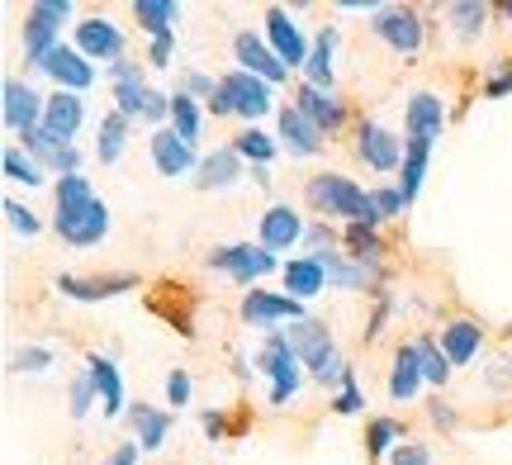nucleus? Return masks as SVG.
<instances>
[{"instance_id": "obj_16", "label": "nucleus", "mask_w": 512, "mask_h": 465, "mask_svg": "<svg viewBox=\"0 0 512 465\" xmlns=\"http://www.w3.org/2000/svg\"><path fill=\"white\" fill-rule=\"evenodd\" d=\"M280 148L290 152V157H313V152L323 148V129L299 105H285L280 110Z\"/></svg>"}, {"instance_id": "obj_38", "label": "nucleus", "mask_w": 512, "mask_h": 465, "mask_svg": "<svg viewBox=\"0 0 512 465\" xmlns=\"http://www.w3.org/2000/svg\"><path fill=\"white\" fill-rule=\"evenodd\" d=\"M413 347H418V361H422V380H432V385H446V380H451V356L441 352L432 337H418Z\"/></svg>"}, {"instance_id": "obj_50", "label": "nucleus", "mask_w": 512, "mask_h": 465, "mask_svg": "<svg viewBox=\"0 0 512 465\" xmlns=\"http://www.w3.org/2000/svg\"><path fill=\"white\" fill-rule=\"evenodd\" d=\"M361 404H366V399H361V390H356V380H347V385H342V394L332 399V409H337V413H361Z\"/></svg>"}, {"instance_id": "obj_25", "label": "nucleus", "mask_w": 512, "mask_h": 465, "mask_svg": "<svg viewBox=\"0 0 512 465\" xmlns=\"http://www.w3.org/2000/svg\"><path fill=\"white\" fill-rule=\"evenodd\" d=\"M280 276H285V290H290V299H313V295H323L328 290V271L318 266V257H294L280 266Z\"/></svg>"}, {"instance_id": "obj_37", "label": "nucleus", "mask_w": 512, "mask_h": 465, "mask_svg": "<svg viewBox=\"0 0 512 465\" xmlns=\"http://www.w3.org/2000/svg\"><path fill=\"white\" fill-rule=\"evenodd\" d=\"M0 171H5V181H19V186H43V167L24 148H5Z\"/></svg>"}, {"instance_id": "obj_58", "label": "nucleus", "mask_w": 512, "mask_h": 465, "mask_svg": "<svg viewBox=\"0 0 512 465\" xmlns=\"http://www.w3.org/2000/svg\"><path fill=\"white\" fill-rule=\"evenodd\" d=\"M432 423H441V428H456V413H451V409H446V404L437 399V404H432Z\"/></svg>"}, {"instance_id": "obj_51", "label": "nucleus", "mask_w": 512, "mask_h": 465, "mask_svg": "<svg viewBox=\"0 0 512 465\" xmlns=\"http://www.w3.org/2000/svg\"><path fill=\"white\" fill-rule=\"evenodd\" d=\"M214 91H219V81L204 72H185V95H209L214 100Z\"/></svg>"}, {"instance_id": "obj_23", "label": "nucleus", "mask_w": 512, "mask_h": 465, "mask_svg": "<svg viewBox=\"0 0 512 465\" xmlns=\"http://www.w3.org/2000/svg\"><path fill=\"white\" fill-rule=\"evenodd\" d=\"M294 105H299V110L309 114V119H313V124H318L323 133H337V129H342V119H347V110H342V100H337L332 91H318V86H309V81L299 86V95H294Z\"/></svg>"}, {"instance_id": "obj_56", "label": "nucleus", "mask_w": 512, "mask_h": 465, "mask_svg": "<svg viewBox=\"0 0 512 465\" xmlns=\"http://www.w3.org/2000/svg\"><path fill=\"white\" fill-rule=\"evenodd\" d=\"M110 76H114V86H119V81H138L143 72H138V62H114Z\"/></svg>"}, {"instance_id": "obj_4", "label": "nucleus", "mask_w": 512, "mask_h": 465, "mask_svg": "<svg viewBox=\"0 0 512 465\" xmlns=\"http://www.w3.org/2000/svg\"><path fill=\"white\" fill-rule=\"evenodd\" d=\"M53 228H57V238L72 242V247H95V242L110 233V205L95 195V200H86V205L57 209Z\"/></svg>"}, {"instance_id": "obj_18", "label": "nucleus", "mask_w": 512, "mask_h": 465, "mask_svg": "<svg viewBox=\"0 0 512 465\" xmlns=\"http://www.w3.org/2000/svg\"><path fill=\"white\" fill-rule=\"evenodd\" d=\"M81 119H86V100L76 91H57L48 95V110H43V129L53 133L57 143H67L72 148L76 129H81Z\"/></svg>"}, {"instance_id": "obj_34", "label": "nucleus", "mask_w": 512, "mask_h": 465, "mask_svg": "<svg viewBox=\"0 0 512 465\" xmlns=\"http://www.w3.org/2000/svg\"><path fill=\"white\" fill-rule=\"evenodd\" d=\"M171 129H176V138H185L190 148L200 143V110H195V95H185V91L171 95Z\"/></svg>"}, {"instance_id": "obj_3", "label": "nucleus", "mask_w": 512, "mask_h": 465, "mask_svg": "<svg viewBox=\"0 0 512 465\" xmlns=\"http://www.w3.org/2000/svg\"><path fill=\"white\" fill-rule=\"evenodd\" d=\"M62 19H72V0H34L29 5V15H24V57L34 67L57 48Z\"/></svg>"}, {"instance_id": "obj_22", "label": "nucleus", "mask_w": 512, "mask_h": 465, "mask_svg": "<svg viewBox=\"0 0 512 465\" xmlns=\"http://www.w3.org/2000/svg\"><path fill=\"white\" fill-rule=\"evenodd\" d=\"M318 257V266L328 271V290H366V285H375V266H366V261L356 257H342V252H313Z\"/></svg>"}, {"instance_id": "obj_15", "label": "nucleus", "mask_w": 512, "mask_h": 465, "mask_svg": "<svg viewBox=\"0 0 512 465\" xmlns=\"http://www.w3.org/2000/svg\"><path fill=\"white\" fill-rule=\"evenodd\" d=\"M403 129H408V138H418V143H437L441 129H446V105H441V95H432V91L413 95L408 110H403Z\"/></svg>"}, {"instance_id": "obj_30", "label": "nucleus", "mask_w": 512, "mask_h": 465, "mask_svg": "<svg viewBox=\"0 0 512 465\" xmlns=\"http://www.w3.org/2000/svg\"><path fill=\"white\" fill-rule=\"evenodd\" d=\"M133 19H138L143 34L171 38L176 34V19H181V5H171V0H138V5H133Z\"/></svg>"}, {"instance_id": "obj_59", "label": "nucleus", "mask_w": 512, "mask_h": 465, "mask_svg": "<svg viewBox=\"0 0 512 465\" xmlns=\"http://www.w3.org/2000/svg\"><path fill=\"white\" fill-rule=\"evenodd\" d=\"M209 110H214V114L223 119V114H233V105H228V95H223V91H214V100H209Z\"/></svg>"}, {"instance_id": "obj_7", "label": "nucleus", "mask_w": 512, "mask_h": 465, "mask_svg": "<svg viewBox=\"0 0 512 465\" xmlns=\"http://www.w3.org/2000/svg\"><path fill=\"white\" fill-rule=\"evenodd\" d=\"M219 91L228 95L233 114H238V119H247V124H256V119H261V114L275 105V100H271V81H261V76H252V72H242V67L223 76Z\"/></svg>"}, {"instance_id": "obj_44", "label": "nucleus", "mask_w": 512, "mask_h": 465, "mask_svg": "<svg viewBox=\"0 0 512 465\" xmlns=\"http://www.w3.org/2000/svg\"><path fill=\"white\" fill-rule=\"evenodd\" d=\"M370 209H375V219H394V214H403L408 209V200H403L399 186H384V190H370Z\"/></svg>"}, {"instance_id": "obj_9", "label": "nucleus", "mask_w": 512, "mask_h": 465, "mask_svg": "<svg viewBox=\"0 0 512 465\" xmlns=\"http://www.w3.org/2000/svg\"><path fill=\"white\" fill-rule=\"evenodd\" d=\"M266 34H271V53L285 62V67H309V43H304V29L290 19V10L271 5L266 10Z\"/></svg>"}, {"instance_id": "obj_45", "label": "nucleus", "mask_w": 512, "mask_h": 465, "mask_svg": "<svg viewBox=\"0 0 512 465\" xmlns=\"http://www.w3.org/2000/svg\"><path fill=\"white\" fill-rule=\"evenodd\" d=\"M10 366H15V371H29V375L48 371V366H53V347H24V352L10 356Z\"/></svg>"}, {"instance_id": "obj_55", "label": "nucleus", "mask_w": 512, "mask_h": 465, "mask_svg": "<svg viewBox=\"0 0 512 465\" xmlns=\"http://www.w3.org/2000/svg\"><path fill=\"white\" fill-rule=\"evenodd\" d=\"M105 465H138V442H124Z\"/></svg>"}, {"instance_id": "obj_19", "label": "nucleus", "mask_w": 512, "mask_h": 465, "mask_svg": "<svg viewBox=\"0 0 512 465\" xmlns=\"http://www.w3.org/2000/svg\"><path fill=\"white\" fill-rule=\"evenodd\" d=\"M147 148H152V167L162 171V176H185L190 167H200L195 162V148L185 143V138H176V129H157L152 138H147Z\"/></svg>"}, {"instance_id": "obj_2", "label": "nucleus", "mask_w": 512, "mask_h": 465, "mask_svg": "<svg viewBox=\"0 0 512 465\" xmlns=\"http://www.w3.org/2000/svg\"><path fill=\"white\" fill-rule=\"evenodd\" d=\"M304 195H309V205L318 209V214H337V219H351V224H366V228L380 224L375 209H370V190H361L356 181L337 176V171L313 176L309 186H304Z\"/></svg>"}, {"instance_id": "obj_11", "label": "nucleus", "mask_w": 512, "mask_h": 465, "mask_svg": "<svg viewBox=\"0 0 512 465\" xmlns=\"http://www.w3.org/2000/svg\"><path fill=\"white\" fill-rule=\"evenodd\" d=\"M0 100H5V124L24 138V133H34L43 124V110H48V100L34 91V86H24V81H5L0 86Z\"/></svg>"}, {"instance_id": "obj_21", "label": "nucleus", "mask_w": 512, "mask_h": 465, "mask_svg": "<svg viewBox=\"0 0 512 465\" xmlns=\"http://www.w3.org/2000/svg\"><path fill=\"white\" fill-rule=\"evenodd\" d=\"M233 53H238L242 72L261 76V81H271V86H280V81H285V72H290V67H285V62H280V57H275L256 34H238V38H233Z\"/></svg>"}, {"instance_id": "obj_20", "label": "nucleus", "mask_w": 512, "mask_h": 465, "mask_svg": "<svg viewBox=\"0 0 512 465\" xmlns=\"http://www.w3.org/2000/svg\"><path fill=\"white\" fill-rule=\"evenodd\" d=\"M304 219L294 214L290 205H271L266 214H261V247L266 252H290L294 242H304Z\"/></svg>"}, {"instance_id": "obj_13", "label": "nucleus", "mask_w": 512, "mask_h": 465, "mask_svg": "<svg viewBox=\"0 0 512 465\" xmlns=\"http://www.w3.org/2000/svg\"><path fill=\"white\" fill-rule=\"evenodd\" d=\"M38 67L57 81V91H76V95H81L95 81V62H91V57H81L76 48H62V43H57V48L43 57Z\"/></svg>"}, {"instance_id": "obj_35", "label": "nucleus", "mask_w": 512, "mask_h": 465, "mask_svg": "<svg viewBox=\"0 0 512 465\" xmlns=\"http://www.w3.org/2000/svg\"><path fill=\"white\" fill-rule=\"evenodd\" d=\"M147 100H152V86H147L143 76H138V81H119V86H114V110L124 114V119H143Z\"/></svg>"}, {"instance_id": "obj_52", "label": "nucleus", "mask_w": 512, "mask_h": 465, "mask_svg": "<svg viewBox=\"0 0 512 465\" xmlns=\"http://www.w3.org/2000/svg\"><path fill=\"white\" fill-rule=\"evenodd\" d=\"M171 48H176V34L171 38H152V67H171Z\"/></svg>"}, {"instance_id": "obj_41", "label": "nucleus", "mask_w": 512, "mask_h": 465, "mask_svg": "<svg viewBox=\"0 0 512 465\" xmlns=\"http://www.w3.org/2000/svg\"><path fill=\"white\" fill-rule=\"evenodd\" d=\"M24 148H29V157H34L38 167H53V162H57V152L67 148V143H57L53 133H48L43 124H38L34 133H24Z\"/></svg>"}, {"instance_id": "obj_28", "label": "nucleus", "mask_w": 512, "mask_h": 465, "mask_svg": "<svg viewBox=\"0 0 512 465\" xmlns=\"http://www.w3.org/2000/svg\"><path fill=\"white\" fill-rule=\"evenodd\" d=\"M418 385H422V361H418V347L408 342V347H399V352H394V371H389V399L408 404V399L418 394Z\"/></svg>"}, {"instance_id": "obj_1", "label": "nucleus", "mask_w": 512, "mask_h": 465, "mask_svg": "<svg viewBox=\"0 0 512 465\" xmlns=\"http://www.w3.org/2000/svg\"><path fill=\"white\" fill-rule=\"evenodd\" d=\"M285 342H290V352L313 371V380H318V385H347V380H351L342 352L332 347L328 323H318V318H299V323H290V328H285Z\"/></svg>"}, {"instance_id": "obj_53", "label": "nucleus", "mask_w": 512, "mask_h": 465, "mask_svg": "<svg viewBox=\"0 0 512 465\" xmlns=\"http://www.w3.org/2000/svg\"><path fill=\"white\" fill-rule=\"evenodd\" d=\"M508 91H512V67H503L498 76L484 81V95H489V100H498V95H508Z\"/></svg>"}, {"instance_id": "obj_27", "label": "nucleus", "mask_w": 512, "mask_h": 465, "mask_svg": "<svg viewBox=\"0 0 512 465\" xmlns=\"http://www.w3.org/2000/svg\"><path fill=\"white\" fill-rule=\"evenodd\" d=\"M128 423H133V437L143 451H162L166 447V432H171V413L152 409V404H133L128 409Z\"/></svg>"}, {"instance_id": "obj_17", "label": "nucleus", "mask_w": 512, "mask_h": 465, "mask_svg": "<svg viewBox=\"0 0 512 465\" xmlns=\"http://www.w3.org/2000/svg\"><path fill=\"white\" fill-rule=\"evenodd\" d=\"M57 290L67 299H114V295H128V290H138V276L133 271H119V276H62L57 280Z\"/></svg>"}, {"instance_id": "obj_54", "label": "nucleus", "mask_w": 512, "mask_h": 465, "mask_svg": "<svg viewBox=\"0 0 512 465\" xmlns=\"http://www.w3.org/2000/svg\"><path fill=\"white\" fill-rule=\"evenodd\" d=\"M304 242H309V247H318V252H328V247H332V228L328 224H313L309 233H304Z\"/></svg>"}, {"instance_id": "obj_43", "label": "nucleus", "mask_w": 512, "mask_h": 465, "mask_svg": "<svg viewBox=\"0 0 512 465\" xmlns=\"http://www.w3.org/2000/svg\"><path fill=\"white\" fill-rule=\"evenodd\" d=\"M53 195H57V209H67V205H86V200H95L91 181H86L81 171H76V176H62Z\"/></svg>"}, {"instance_id": "obj_39", "label": "nucleus", "mask_w": 512, "mask_h": 465, "mask_svg": "<svg viewBox=\"0 0 512 465\" xmlns=\"http://www.w3.org/2000/svg\"><path fill=\"white\" fill-rule=\"evenodd\" d=\"M366 447H370V456H394L403 447V428L394 418H375L366 432Z\"/></svg>"}, {"instance_id": "obj_5", "label": "nucleus", "mask_w": 512, "mask_h": 465, "mask_svg": "<svg viewBox=\"0 0 512 465\" xmlns=\"http://www.w3.org/2000/svg\"><path fill=\"white\" fill-rule=\"evenodd\" d=\"M256 366L271 375V404H290L294 394H299V366H304V361L290 352L285 333L266 337V347H261V356H256Z\"/></svg>"}, {"instance_id": "obj_6", "label": "nucleus", "mask_w": 512, "mask_h": 465, "mask_svg": "<svg viewBox=\"0 0 512 465\" xmlns=\"http://www.w3.org/2000/svg\"><path fill=\"white\" fill-rule=\"evenodd\" d=\"M209 266H214V271H228L238 285H252V280L275 271V252H266L261 242H256V247L252 242H233V247H219V252L209 257Z\"/></svg>"}, {"instance_id": "obj_8", "label": "nucleus", "mask_w": 512, "mask_h": 465, "mask_svg": "<svg viewBox=\"0 0 512 465\" xmlns=\"http://www.w3.org/2000/svg\"><path fill=\"white\" fill-rule=\"evenodd\" d=\"M370 34L389 43L394 53H418L422 48V15L418 10H403V5H384L380 15L370 19Z\"/></svg>"}, {"instance_id": "obj_48", "label": "nucleus", "mask_w": 512, "mask_h": 465, "mask_svg": "<svg viewBox=\"0 0 512 465\" xmlns=\"http://www.w3.org/2000/svg\"><path fill=\"white\" fill-rule=\"evenodd\" d=\"M389 465H432V451L422 447V442H403V447L389 456Z\"/></svg>"}, {"instance_id": "obj_26", "label": "nucleus", "mask_w": 512, "mask_h": 465, "mask_svg": "<svg viewBox=\"0 0 512 465\" xmlns=\"http://www.w3.org/2000/svg\"><path fill=\"white\" fill-rule=\"evenodd\" d=\"M479 342H484V328L475 318H456V323L441 328V352L451 356V366H470L479 356Z\"/></svg>"}, {"instance_id": "obj_29", "label": "nucleus", "mask_w": 512, "mask_h": 465, "mask_svg": "<svg viewBox=\"0 0 512 465\" xmlns=\"http://www.w3.org/2000/svg\"><path fill=\"white\" fill-rule=\"evenodd\" d=\"M91 366V380H95V394H100V404H105V413H124V375H119V366H114L110 356H91L86 361Z\"/></svg>"}, {"instance_id": "obj_49", "label": "nucleus", "mask_w": 512, "mask_h": 465, "mask_svg": "<svg viewBox=\"0 0 512 465\" xmlns=\"http://www.w3.org/2000/svg\"><path fill=\"white\" fill-rule=\"evenodd\" d=\"M166 399H171L176 409H181V404H190V375H185V371L166 375Z\"/></svg>"}, {"instance_id": "obj_46", "label": "nucleus", "mask_w": 512, "mask_h": 465, "mask_svg": "<svg viewBox=\"0 0 512 465\" xmlns=\"http://www.w3.org/2000/svg\"><path fill=\"white\" fill-rule=\"evenodd\" d=\"M95 399H100V394H95L91 371H86V375H76V380H72V418H86Z\"/></svg>"}, {"instance_id": "obj_40", "label": "nucleus", "mask_w": 512, "mask_h": 465, "mask_svg": "<svg viewBox=\"0 0 512 465\" xmlns=\"http://www.w3.org/2000/svg\"><path fill=\"white\" fill-rule=\"evenodd\" d=\"M446 15H451V24H456L460 34H479V29H484V19H489V5L456 0V5H446Z\"/></svg>"}, {"instance_id": "obj_32", "label": "nucleus", "mask_w": 512, "mask_h": 465, "mask_svg": "<svg viewBox=\"0 0 512 465\" xmlns=\"http://www.w3.org/2000/svg\"><path fill=\"white\" fill-rule=\"evenodd\" d=\"M124 143H128V119L119 110L105 114L100 119V138H95V157H100V167H110L124 157Z\"/></svg>"}, {"instance_id": "obj_24", "label": "nucleus", "mask_w": 512, "mask_h": 465, "mask_svg": "<svg viewBox=\"0 0 512 465\" xmlns=\"http://www.w3.org/2000/svg\"><path fill=\"white\" fill-rule=\"evenodd\" d=\"M195 171H200L195 176L200 190H228L242 181V157H238V148H219V152H209V157H200Z\"/></svg>"}, {"instance_id": "obj_36", "label": "nucleus", "mask_w": 512, "mask_h": 465, "mask_svg": "<svg viewBox=\"0 0 512 465\" xmlns=\"http://www.w3.org/2000/svg\"><path fill=\"white\" fill-rule=\"evenodd\" d=\"M233 148H238L242 162H252V167H266V162L275 157V138H271V133H261L256 124H247V129L238 133V143H233Z\"/></svg>"}, {"instance_id": "obj_60", "label": "nucleus", "mask_w": 512, "mask_h": 465, "mask_svg": "<svg viewBox=\"0 0 512 465\" xmlns=\"http://www.w3.org/2000/svg\"><path fill=\"white\" fill-rule=\"evenodd\" d=\"M503 15H508V19H512V0H508V5H503Z\"/></svg>"}, {"instance_id": "obj_57", "label": "nucleus", "mask_w": 512, "mask_h": 465, "mask_svg": "<svg viewBox=\"0 0 512 465\" xmlns=\"http://www.w3.org/2000/svg\"><path fill=\"white\" fill-rule=\"evenodd\" d=\"M204 432H209V437L219 442L223 432H228V423H223V413H204Z\"/></svg>"}, {"instance_id": "obj_42", "label": "nucleus", "mask_w": 512, "mask_h": 465, "mask_svg": "<svg viewBox=\"0 0 512 465\" xmlns=\"http://www.w3.org/2000/svg\"><path fill=\"white\" fill-rule=\"evenodd\" d=\"M347 242H351V257L356 261H366V266H375L380 261V238H375V228H366V224H351L347 228Z\"/></svg>"}, {"instance_id": "obj_47", "label": "nucleus", "mask_w": 512, "mask_h": 465, "mask_svg": "<svg viewBox=\"0 0 512 465\" xmlns=\"http://www.w3.org/2000/svg\"><path fill=\"white\" fill-rule=\"evenodd\" d=\"M5 214H10V228H15V233H24V238H34V233H38L34 209H24L19 200H5Z\"/></svg>"}, {"instance_id": "obj_12", "label": "nucleus", "mask_w": 512, "mask_h": 465, "mask_svg": "<svg viewBox=\"0 0 512 465\" xmlns=\"http://www.w3.org/2000/svg\"><path fill=\"white\" fill-rule=\"evenodd\" d=\"M76 53L91 57V62H105V57H119V62H124V29L110 24L105 15L81 19V24H76Z\"/></svg>"}, {"instance_id": "obj_31", "label": "nucleus", "mask_w": 512, "mask_h": 465, "mask_svg": "<svg viewBox=\"0 0 512 465\" xmlns=\"http://www.w3.org/2000/svg\"><path fill=\"white\" fill-rule=\"evenodd\" d=\"M427 152H432V143H418V138H408V143H403V181H399V190H403V200H408V205L418 200V190H422V176H427Z\"/></svg>"}, {"instance_id": "obj_33", "label": "nucleus", "mask_w": 512, "mask_h": 465, "mask_svg": "<svg viewBox=\"0 0 512 465\" xmlns=\"http://www.w3.org/2000/svg\"><path fill=\"white\" fill-rule=\"evenodd\" d=\"M332 48H337V29H323L309 53V67H304L309 86H318V91H332Z\"/></svg>"}, {"instance_id": "obj_14", "label": "nucleus", "mask_w": 512, "mask_h": 465, "mask_svg": "<svg viewBox=\"0 0 512 465\" xmlns=\"http://www.w3.org/2000/svg\"><path fill=\"white\" fill-rule=\"evenodd\" d=\"M356 157H361L370 171H394V167H403V143L389 129H380V124H361V133H356Z\"/></svg>"}, {"instance_id": "obj_10", "label": "nucleus", "mask_w": 512, "mask_h": 465, "mask_svg": "<svg viewBox=\"0 0 512 465\" xmlns=\"http://www.w3.org/2000/svg\"><path fill=\"white\" fill-rule=\"evenodd\" d=\"M304 318V304L290 295H271V290H247L242 299V323L252 328H275V323H299Z\"/></svg>"}]
</instances>
